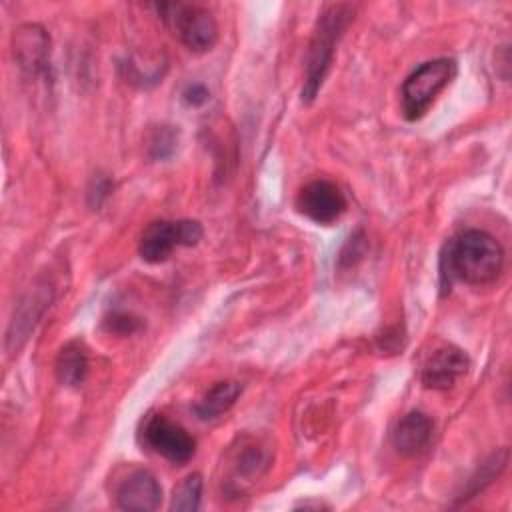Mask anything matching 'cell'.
I'll list each match as a JSON object with an SVG mask.
<instances>
[{
  "mask_svg": "<svg viewBox=\"0 0 512 512\" xmlns=\"http://www.w3.org/2000/svg\"><path fill=\"white\" fill-rule=\"evenodd\" d=\"M504 266L500 242L484 230H464L452 238L440 258L442 288L448 290L454 280L482 286L496 280Z\"/></svg>",
  "mask_w": 512,
  "mask_h": 512,
  "instance_id": "6da1fadb",
  "label": "cell"
},
{
  "mask_svg": "<svg viewBox=\"0 0 512 512\" xmlns=\"http://www.w3.org/2000/svg\"><path fill=\"white\" fill-rule=\"evenodd\" d=\"M352 20H354L352 4H326L318 14L314 34L308 46V54H306V72H304V86H302L304 104H310L320 92L334 60V48Z\"/></svg>",
  "mask_w": 512,
  "mask_h": 512,
  "instance_id": "7a4b0ae2",
  "label": "cell"
},
{
  "mask_svg": "<svg viewBox=\"0 0 512 512\" xmlns=\"http://www.w3.org/2000/svg\"><path fill=\"white\" fill-rule=\"evenodd\" d=\"M456 62L452 58H434L420 64L402 84V114L414 122L426 116L438 94L454 80Z\"/></svg>",
  "mask_w": 512,
  "mask_h": 512,
  "instance_id": "3957f363",
  "label": "cell"
},
{
  "mask_svg": "<svg viewBox=\"0 0 512 512\" xmlns=\"http://www.w3.org/2000/svg\"><path fill=\"white\" fill-rule=\"evenodd\" d=\"M154 8L188 50L202 54L216 44L218 24L206 8L184 2H160Z\"/></svg>",
  "mask_w": 512,
  "mask_h": 512,
  "instance_id": "277c9868",
  "label": "cell"
},
{
  "mask_svg": "<svg viewBox=\"0 0 512 512\" xmlns=\"http://www.w3.org/2000/svg\"><path fill=\"white\" fill-rule=\"evenodd\" d=\"M202 226L196 220H160L146 226L142 232L138 252L148 264H160L170 258L178 246H196L202 240Z\"/></svg>",
  "mask_w": 512,
  "mask_h": 512,
  "instance_id": "5b68a950",
  "label": "cell"
},
{
  "mask_svg": "<svg viewBox=\"0 0 512 512\" xmlns=\"http://www.w3.org/2000/svg\"><path fill=\"white\" fill-rule=\"evenodd\" d=\"M142 442L172 464H186L194 456L196 442L180 424L164 414L148 416L142 428Z\"/></svg>",
  "mask_w": 512,
  "mask_h": 512,
  "instance_id": "8992f818",
  "label": "cell"
},
{
  "mask_svg": "<svg viewBox=\"0 0 512 512\" xmlns=\"http://www.w3.org/2000/svg\"><path fill=\"white\" fill-rule=\"evenodd\" d=\"M296 208L308 220L316 224H332L346 210V198L342 190L330 180H312L300 188Z\"/></svg>",
  "mask_w": 512,
  "mask_h": 512,
  "instance_id": "52a82bcc",
  "label": "cell"
},
{
  "mask_svg": "<svg viewBox=\"0 0 512 512\" xmlns=\"http://www.w3.org/2000/svg\"><path fill=\"white\" fill-rule=\"evenodd\" d=\"M52 302V288L48 284H40L30 290L18 304L10 328L6 332V350L16 352L26 342L30 332L36 328L44 312Z\"/></svg>",
  "mask_w": 512,
  "mask_h": 512,
  "instance_id": "ba28073f",
  "label": "cell"
},
{
  "mask_svg": "<svg viewBox=\"0 0 512 512\" xmlns=\"http://www.w3.org/2000/svg\"><path fill=\"white\" fill-rule=\"evenodd\" d=\"M468 366V356L460 348L452 344L440 346L424 362L422 384L430 390H448L460 376L466 374Z\"/></svg>",
  "mask_w": 512,
  "mask_h": 512,
  "instance_id": "9c48e42d",
  "label": "cell"
},
{
  "mask_svg": "<svg viewBox=\"0 0 512 512\" xmlns=\"http://www.w3.org/2000/svg\"><path fill=\"white\" fill-rule=\"evenodd\" d=\"M162 502V488L156 476L144 468L132 470L116 488V504L122 510L150 512Z\"/></svg>",
  "mask_w": 512,
  "mask_h": 512,
  "instance_id": "30bf717a",
  "label": "cell"
},
{
  "mask_svg": "<svg viewBox=\"0 0 512 512\" xmlns=\"http://www.w3.org/2000/svg\"><path fill=\"white\" fill-rule=\"evenodd\" d=\"M14 54L24 70L32 74L42 72L50 54L48 34L36 24H26L18 28L14 34Z\"/></svg>",
  "mask_w": 512,
  "mask_h": 512,
  "instance_id": "8fae6325",
  "label": "cell"
},
{
  "mask_svg": "<svg viewBox=\"0 0 512 512\" xmlns=\"http://www.w3.org/2000/svg\"><path fill=\"white\" fill-rule=\"evenodd\" d=\"M432 438V420L418 410L408 412L392 434L394 448L404 456H418L426 450Z\"/></svg>",
  "mask_w": 512,
  "mask_h": 512,
  "instance_id": "7c38bea8",
  "label": "cell"
},
{
  "mask_svg": "<svg viewBox=\"0 0 512 512\" xmlns=\"http://www.w3.org/2000/svg\"><path fill=\"white\" fill-rule=\"evenodd\" d=\"M88 374V350L80 340L66 342L56 356V378L60 384L78 388Z\"/></svg>",
  "mask_w": 512,
  "mask_h": 512,
  "instance_id": "4fadbf2b",
  "label": "cell"
},
{
  "mask_svg": "<svg viewBox=\"0 0 512 512\" xmlns=\"http://www.w3.org/2000/svg\"><path fill=\"white\" fill-rule=\"evenodd\" d=\"M242 392V384L236 380H222L216 382L210 390L204 392V396L194 404V414L200 420H214L222 414H226L238 400Z\"/></svg>",
  "mask_w": 512,
  "mask_h": 512,
  "instance_id": "5bb4252c",
  "label": "cell"
},
{
  "mask_svg": "<svg viewBox=\"0 0 512 512\" xmlns=\"http://www.w3.org/2000/svg\"><path fill=\"white\" fill-rule=\"evenodd\" d=\"M200 498H202V476L198 472L188 474L172 492L170 500V510H182V512H192L200 508Z\"/></svg>",
  "mask_w": 512,
  "mask_h": 512,
  "instance_id": "9a60e30c",
  "label": "cell"
},
{
  "mask_svg": "<svg viewBox=\"0 0 512 512\" xmlns=\"http://www.w3.org/2000/svg\"><path fill=\"white\" fill-rule=\"evenodd\" d=\"M506 462H508V450H502V452L492 454L490 460H486V462L478 468V472L470 478L468 488H466V492H464L466 496H462V498H472V496L478 494L484 486H488L494 478H498V474L504 470Z\"/></svg>",
  "mask_w": 512,
  "mask_h": 512,
  "instance_id": "2e32d148",
  "label": "cell"
},
{
  "mask_svg": "<svg viewBox=\"0 0 512 512\" xmlns=\"http://www.w3.org/2000/svg\"><path fill=\"white\" fill-rule=\"evenodd\" d=\"M178 132L172 126H156L148 138V154L154 160L168 158L176 148Z\"/></svg>",
  "mask_w": 512,
  "mask_h": 512,
  "instance_id": "e0dca14e",
  "label": "cell"
},
{
  "mask_svg": "<svg viewBox=\"0 0 512 512\" xmlns=\"http://www.w3.org/2000/svg\"><path fill=\"white\" fill-rule=\"evenodd\" d=\"M142 322L140 318H136L134 314L130 312H122V310H116V312H110L106 318H104V328L112 334H118V336H130L134 334L136 330H140Z\"/></svg>",
  "mask_w": 512,
  "mask_h": 512,
  "instance_id": "ac0fdd59",
  "label": "cell"
},
{
  "mask_svg": "<svg viewBox=\"0 0 512 512\" xmlns=\"http://www.w3.org/2000/svg\"><path fill=\"white\" fill-rule=\"evenodd\" d=\"M110 192H112V180L106 176H94L88 188V204L92 208H100Z\"/></svg>",
  "mask_w": 512,
  "mask_h": 512,
  "instance_id": "d6986e66",
  "label": "cell"
},
{
  "mask_svg": "<svg viewBox=\"0 0 512 512\" xmlns=\"http://www.w3.org/2000/svg\"><path fill=\"white\" fill-rule=\"evenodd\" d=\"M208 96H210V92L204 84H190L182 92V98L188 106H202L208 100Z\"/></svg>",
  "mask_w": 512,
  "mask_h": 512,
  "instance_id": "ffe728a7",
  "label": "cell"
}]
</instances>
